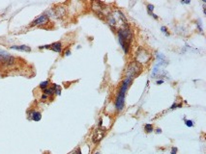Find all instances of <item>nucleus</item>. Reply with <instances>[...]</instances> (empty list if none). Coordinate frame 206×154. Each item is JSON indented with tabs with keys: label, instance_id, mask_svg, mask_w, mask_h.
Instances as JSON below:
<instances>
[{
	"label": "nucleus",
	"instance_id": "16",
	"mask_svg": "<svg viewBox=\"0 0 206 154\" xmlns=\"http://www.w3.org/2000/svg\"><path fill=\"white\" fill-rule=\"evenodd\" d=\"M144 130L146 133H152L154 131V127L151 123H146L144 125Z\"/></svg>",
	"mask_w": 206,
	"mask_h": 154
},
{
	"label": "nucleus",
	"instance_id": "10",
	"mask_svg": "<svg viewBox=\"0 0 206 154\" xmlns=\"http://www.w3.org/2000/svg\"><path fill=\"white\" fill-rule=\"evenodd\" d=\"M28 115V119L33 121H40L42 119V113L39 111H36V110H30L27 113Z\"/></svg>",
	"mask_w": 206,
	"mask_h": 154
},
{
	"label": "nucleus",
	"instance_id": "28",
	"mask_svg": "<svg viewBox=\"0 0 206 154\" xmlns=\"http://www.w3.org/2000/svg\"><path fill=\"white\" fill-rule=\"evenodd\" d=\"M71 154H81V149L80 148H78L77 150H75V151L72 152Z\"/></svg>",
	"mask_w": 206,
	"mask_h": 154
},
{
	"label": "nucleus",
	"instance_id": "5",
	"mask_svg": "<svg viewBox=\"0 0 206 154\" xmlns=\"http://www.w3.org/2000/svg\"><path fill=\"white\" fill-rule=\"evenodd\" d=\"M151 59V54L149 53L147 49L143 47H138L137 52H135V62H138V64L143 65L146 64Z\"/></svg>",
	"mask_w": 206,
	"mask_h": 154
},
{
	"label": "nucleus",
	"instance_id": "26",
	"mask_svg": "<svg viewBox=\"0 0 206 154\" xmlns=\"http://www.w3.org/2000/svg\"><path fill=\"white\" fill-rule=\"evenodd\" d=\"M47 97H49V96L46 95H44V93H43L42 96H41V100H42V101H46V100L47 99Z\"/></svg>",
	"mask_w": 206,
	"mask_h": 154
},
{
	"label": "nucleus",
	"instance_id": "3",
	"mask_svg": "<svg viewBox=\"0 0 206 154\" xmlns=\"http://www.w3.org/2000/svg\"><path fill=\"white\" fill-rule=\"evenodd\" d=\"M132 79L130 78H125L124 80L122 81L121 83V87L118 91V93H117V96L115 98V108L118 112H121L123 108H124V105H125V96H126V93L128 91L129 87H130V84L132 83Z\"/></svg>",
	"mask_w": 206,
	"mask_h": 154
},
{
	"label": "nucleus",
	"instance_id": "21",
	"mask_svg": "<svg viewBox=\"0 0 206 154\" xmlns=\"http://www.w3.org/2000/svg\"><path fill=\"white\" fill-rule=\"evenodd\" d=\"M161 31H162V33H163L164 36H166V37L169 36V30H167V28L166 26H162L161 27Z\"/></svg>",
	"mask_w": 206,
	"mask_h": 154
},
{
	"label": "nucleus",
	"instance_id": "31",
	"mask_svg": "<svg viewBox=\"0 0 206 154\" xmlns=\"http://www.w3.org/2000/svg\"><path fill=\"white\" fill-rule=\"evenodd\" d=\"M190 3H191L190 0H187V1H184V0H182L181 1V4H190Z\"/></svg>",
	"mask_w": 206,
	"mask_h": 154
},
{
	"label": "nucleus",
	"instance_id": "7",
	"mask_svg": "<svg viewBox=\"0 0 206 154\" xmlns=\"http://www.w3.org/2000/svg\"><path fill=\"white\" fill-rule=\"evenodd\" d=\"M92 10H93L98 15L99 17H107L106 10H107V5L104 2L101 1H93L92 2Z\"/></svg>",
	"mask_w": 206,
	"mask_h": 154
},
{
	"label": "nucleus",
	"instance_id": "18",
	"mask_svg": "<svg viewBox=\"0 0 206 154\" xmlns=\"http://www.w3.org/2000/svg\"><path fill=\"white\" fill-rule=\"evenodd\" d=\"M184 121H185L186 126H188V127H194L195 126L194 121H191V119H186L185 118H184Z\"/></svg>",
	"mask_w": 206,
	"mask_h": 154
},
{
	"label": "nucleus",
	"instance_id": "17",
	"mask_svg": "<svg viewBox=\"0 0 206 154\" xmlns=\"http://www.w3.org/2000/svg\"><path fill=\"white\" fill-rule=\"evenodd\" d=\"M49 80H46V81H43V82H41L40 85H39V87H40V89H47V88H49Z\"/></svg>",
	"mask_w": 206,
	"mask_h": 154
},
{
	"label": "nucleus",
	"instance_id": "29",
	"mask_svg": "<svg viewBox=\"0 0 206 154\" xmlns=\"http://www.w3.org/2000/svg\"><path fill=\"white\" fill-rule=\"evenodd\" d=\"M98 125H99V127H102V125H103V118H102L99 119V124Z\"/></svg>",
	"mask_w": 206,
	"mask_h": 154
},
{
	"label": "nucleus",
	"instance_id": "2",
	"mask_svg": "<svg viewBox=\"0 0 206 154\" xmlns=\"http://www.w3.org/2000/svg\"><path fill=\"white\" fill-rule=\"evenodd\" d=\"M117 35H118V40L120 45H121V48L125 54H128L130 52V48H131L133 38H134L133 32L129 27H125L117 31Z\"/></svg>",
	"mask_w": 206,
	"mask_h": 154
},
{
	"label": "nucleus",
	"instance_id": "9",
	"mask_svg": "<svg viewBox=\"0 0 206 154\" xmlns=\"http://www.w3.org/2000/svg\"><path fill=\"white\" fill-rule=\"evenodd\" d=\"M49 18L45 13V14L41 15L40 17H38L37 18H35L32 22H31L30 26H40V25H45L47 23H49Z\"/></svg>",
	"mask_w": 206,
	"mask_h": 154
},
{
	"label": "nucleus",
	"instance_id": "32",
	"mask_svg": "<svg viewBox=\"0 0 206 154\" xmlns=\"http://www.w3.org/2000/svg\"><path fill=\"white\" fill-rule=\"evenodd\" d=\"M156 133L157 134H161L162 133V129H161V128H158V129L156 130Z\"/></svg>",
	"mask_w": 206,
	"mask_h": 154
},
{
	"label": "nucleus",
	"instance_id": "23",
	"mask_svg": "<svg viewBox=\"0 0 206 154\" xmlns=\"http://www.w3.org/2000/svg\"><path fill=\"white\" fill-rule=\"evenodd\" d=\"M157 59L158 60H160V62H162V61H166V57H164V56L162 54V53H157Z\"/></svg>",
	"mask_w": 206,
	"mask_h": 154
},
{
	"label": "nucleus",
	"instance_id": "33",
	"mask_svg": "<svg viewBox=\"0 0 206 154\" xmlns=\"http://www.w3.org/2000/svg\"><path fill=\"white\" fill-rule=\"evenodd\" d=\"M95 154H100V153H99V152H97V153H95Z\"/></svg>",
	"mask_w": 206,
	"mask_h": 154
},
{
	"label": "nucleus",
	"instance_id": "4",
	"mask_svg": "<svg viewBox=\"0 0 206 154\" xmlns=\"http://www.w3.org/2000/svg\"><path fill=\"white\" fill-rule=\"evenodd\" d=\"M141 71H142V65L138 64L135 61H133L130 63L126 68V78H130V79L133 80L135 77H137L138 75L140 74Z\"/></svg>",
	"mask_w": 206,
	"mask_h": 154
},
{
	"label": "nucleus",
	"instance_id": "30",
	"mask_svg": "<svg viewBox=\"0 0 206 154\" xmlns=\"http://www.w3.org/2000/svg\"><path fill=\"white\" fill-rule=\"evenodd\" d=\"M164 82V81L163 79H160V80H158V81H157L156 84H157V85H161V84H163Z\"/></svg>",
	"mask_w": 206,
	"mask_h": 154
},
{
	"label": "nucleus",
	"instance_id": "25",
	"mask_svg": "<svg viewBox=\"0 0 206 154\" xmlns=\"http://www.w3.org/2000/svg\"><path fill=\"white\" fill-rule=\"evenodd\" d=\"M39 49H50V45H41V46H39Z\"/></svg>",
	"mask_w": 206,
	"mask_h": 154
},
{
	"label": "nucleus",
	"instance_id": "8",
	"mask_svg": "<svg viewBox=\"0 0 206 154\" xmlns=\"http://www.w3.org/2000/svg\"><path fill=\"white\" fill-rule=\"evenodd\" d=\"M106 133H107L106 128H103V127L96 128V129L94 130L93 135H92V138H91L92 142L94 144H99L104 138V136H106Z\"/></svg>",
	"mask_w": 206,
	"mask_h": 154
},
{
	"label": "nucleus",
	"instance_id": "15",
	"mask_svg": "<svg viewBox=\"0 0 206 154\" xmlns=\"http://www.w3.org/2000/svg\"><path fill=\"white\" fill-rule=\"evenodd\" d=\"M52 90L54 91V95H61V87L57 84H52Z\"/></svg>",
	"mask_w": 206,
	"mask_h": 154
},
{
	"label": "nucleus",
	"instance_id": "19",
	"mask_svg": "<svg viewBox=\"0 0 206 154\" xmlns=\"http://www.w3.org/2000/svg\"><path fill=\"white\" fill-rule=\"evenodd\" d=\"M153 11H154V5L147 4V13H148V15H153V14H154Z\"/></svg>",
	"mask_w": 206,
	"mask_h": 154
},
{
	"label": "nucleus",
	"instance_id": "12",
	"mask_svg": "<svg viewBox=\"0 0 206 154\" xmlns=\"http://www.w3.org/2000/svg\"><path fill=\"white\" fill-rule=\"evenodd\" d=\"M10 49H14V50H18V51H23V52H30L31 51V47L28 45H11Z\"/></svg>",
	"mask_w": 206,
	"mask_h": 154
},
{
	"label": "nucleus",
	"instance_id": "27",
	"mask_svg": "<svg viewBox=\"0 0 206 154\" xmlns=\"http://www.w3.org/2000/svg\"><path fill=\"white\" fill-rule=\"evenodd\" d=\"M64 55L65 56H70V55H71V50H70L69 48L66 49V51L64 52Z\"/></svg>",
	"mask_w": 206,
	"mask_h": 154
},
{
	"label": "nucleus",
	"instance_id": "11",
	"mask_svg": "<svg viewBox=\"0 0 206 154\" xmlns=\"http://www.w3.org/2000/svg\"><path fill=\"white\" fill-rule=\"evenodd\" d=\"M50 12L52 13V15H55L56 17H62L66 15V10L64 7L62 6H59V7H56L52 10H50Z\"/></svg>",
	"mask_w": 206,
	"mask_h": 154
},
{
	"label": "nucleus",
	"instance_id": "13",
	"mask_svg": "<svg viewBox=\"0 0 206 154\" xmlns=\"http://www.w3.org/2000/svg\"><path fill=\"white\" fill-rule=\"evenodd\" d=\"M50 50L54 51L56 53H61L62 51V43L60 42H56V43H53L50 45Z\"/></svg>",
	"mask_w": 206,
	"mask_h": 154
},
{
	"label": "nucleus",
	"instance_id": "20",
	"mask_svg": "<svg viewBox=\"0 0 206 154\" xmlns=\"http://www.w3.org/2000/svg\"><path fill=\"white\" fill-rule=\"evenodd\" d=\"M196 26H198V29L199 32H200L201 34H203V28H202V23H201L200 20H198V22H196Z\"/></svg>",
	"mask_w": 206,
	"mask_h": 154
},
{
	"label": "nucleus",
	"instance_id": "22",
	"mask_svg": "<svg viewBox=\"0 0 206 154\" xmlns=\"http://www.w3.org/2000/svg\"><path fill=\"white\" fill-rule=\"evenodd\" d=\"M182 107V103H176V102H174L173 104L170 106V110H174V109H177V108H181Z\"/></svg>",
	"mask_w": 206,
	"mask_h": 154
},
{
	"label": "nucleus",
	"instance_id": "14",
	"mask_svg": "<svg viewBox=\"0 0 206 154\" xmlns=\"http://www.w3.org/2000/svg\"><path fill=\"white\" fill-rule=\"evenodd\" d=\"M43 91V93L46 95L47 96H52L54 95V91L52 90V88H47V89H44Z\"/></svg>",
	"mask_w": 206,
	"mask_h": 154
},
{
	"label": "nucleus",
	"instance_id": "24",
	"mask_svg": "<svg viewBox=\"0 0 206 154\" xmlns=\"http://www.w3.org/2000/svg\"><path fill=\"white\" fill-rule=\"evenodd\" d=\"M177 151H178V148L176 146H172L171 147V151H170V154H177Z\"/></svg>",
	"mask_w": 206,
	"mask_h": 154
},
{
	"label": "nucleus",
	"instance_id": "1",
	"mask_svg": "<svg viewBox=\"0 0 206 154\" xmlns=\"http://www.w3.org/2000/svg\"><path fill=\"white\" fill-rule=\"evenodd\" d=\"M106 17L109 26L114 31H118L122 28L129 27L126 17L120 10H115L114 12L109 13Z\"/></svg>",
	"mask_w": 206,
	"mask_h": 154
},
{
	"label": "nucleus",
	"instance_id": "6",
	"mask_svg": "<svg viewBox=\"0 0 206 154\" xmlns=\"http://www.w3.org/2000/svg\"><path fill=\"white\" fill-rule=\"evenodd\" d=\"M15 63L16 58L14 56L0 50V66H2V67H11V66L15 65Z\"/></svg>",
	"mask_w": 206,
	"mask_h": 154
}]
</instances>
